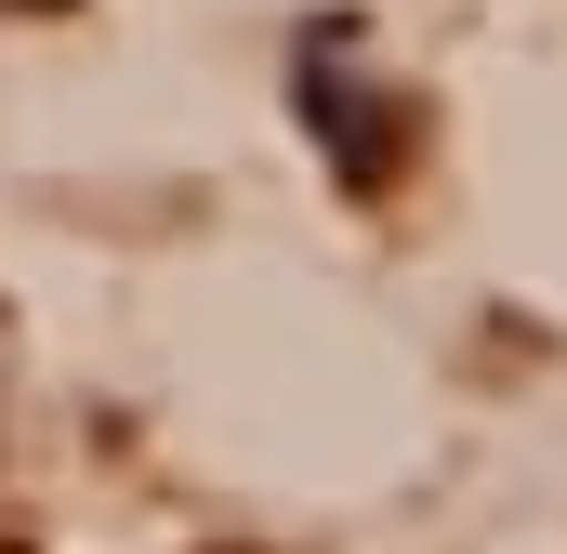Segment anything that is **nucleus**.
Wrapping results in <instances>:
<instances>
[{"label": "nucleus", "instance_id": "obj_1", "mask_svg": "<svg viewBox=\"0 0 567 554\" xmlns=\"http://www.w3.org/2000/svg\"><path fill=\"white\" fill-rule=\"evenodd\" d=\"M13 13H80V0H13Z\"/></svg>", "mask_w": 567, "mask_h": 554}]
</instances>
